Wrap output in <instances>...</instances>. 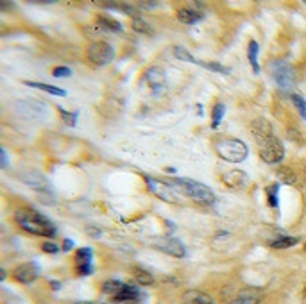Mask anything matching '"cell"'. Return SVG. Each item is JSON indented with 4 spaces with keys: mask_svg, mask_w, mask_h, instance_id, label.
<instances>
[{
    "mask_svg": "<svg viewBox=\"0 0 306 304\" xmlns=\"http://www.w3.org/2000/svg\"><path fill=\"white\" fill-rule=\"evenodd\" d=\"M251 134L260 147V158L267 165H276L285 158V147L281 140L274 134L270 122L265 118H255L251 122Z\"/></svg>",
    "mask_w": 306,
    "mask_h": 304,
    "instance_id": "6da1fadb",
    "label": "cell"
},
{
    "mask_svg": "<svg viewBox=\"0 0 306 304\" xmlns=\"http://www.w3.org/2000/svg\"><path fill=\"white\" fill-rule=\"evenodd\" d=\"M14 218H16V222H18L22 229L31 234H36V236H48V238H52L57 233L56 225L36 210H18L14 213Z\"/></svg>",
    "mask_w": 306,
    "mask_h": 304,
    "instance_id": "7a4b0ae2",
    "label": "cell"
},
{
    "mask_svg": "<svg viewBox=\"0 0 306 304\" xmlns=\"http://www.w3.org/2000/svg\"><path fill=\"white\" fill-rule=\"evenodd\" d=\"M170 186L175 188V192H181L183 195H186L188 199H192L197 204L203 206H210L215 202V193L199 181H192V179H184V177H174L169 182Z\"/></svg>",
    "mask_w": 306,
    "mask_h": 304,
    "instance_id": "3957f363",
    "label": "cell"
},
{
    "mask_svg": "<svg viewBox=\"0 0 306 304\" xmlns=\"http://www.w3.org/2000/svg\"><path fill=\"white\" fill-rule=\"evenodd\" d=\"M217 154L229 163H242L249 156V147L236 138H224L217 141Z\"/></svg>",
    "mask_w": 306,
    "mask_h": 304,
    "instance_id": "277c9868",
    "label": "cell"
},
{
    "mask_svg": "<svg viewBox=\"0 0 306 304\" xmlns=\"http://www.w3.org/2000/svg\"><path fill=\"white\" fill-rule=\"evenodd\" d=\"M268 70H270V74H272V79L276 81V85H278L281 89L290 91V89L296 86V83H297L296 68H294L288 61L274 59L272 63L268 65Z\"/></svg>",
    "mask_w": 306,
    "mask_h": 304,
    "instance_id": "5b68a950",
    "label": "cell"
},
{
    "mask_svg": "<svg viewBox=\"0 0 306 304\" xmlns=\"http://www.w3.org/2000/svg\"><path fill=\"white\" fill-rule=\"evenodd\" d=\"M115 57V50L113 47L109 45V43L106 42H95L89 45L88 48V59L93 63V65H108V63H111Z\"/></svg>",
    "mask_w": 306,
    "mask_h": 304,
    "instance_id": "8992f818",
    "label": "cell"
},
{
    "mask_svg": "<svg viewBox=\"0 0 306 304\" xmlns=\"http://www.w3.org/2000/svg\"><path fill=\"white\" fill-rule=\"evenodd\" d=\"M143 81H145V85L152 89V93H156V95L161 93L167 85L165 72H163V68H160V66H149V68L143 72Z\"/></svg>",
    "mask_w": 306,
    "mask_h": 304,
    "instance_id": "52a82bcc",
    "label": "cell"
},
{
    "mask_svg": "<svg viewBox=\"0 0 306 304\" xmlns=\"http://www.w3.org/2000/svg\"><path fill=\"white\" fill-rule=\"evenodd\" d=\"M13 276L14 279L22 283V285H29V283H33L36 277L40 276V268L36 263L29 261V263H24V265H18V267L13 270Z\"/></svg>",
    "mask_w": 306,
    "mask_h": 304,
    "instance_id": "ba28073f",
    "label": "cell"
},
{
    "mask_svg": "<svg viewBox=\"0 0 306 304\" xmlns=\"http://www.w3.org/2000/svg\"><path fill=\"white\" fill-rule=\"evenodd\" d=\"M156 249H160L161 253L170 254V256H174V258H183L184 256L183 242L177 240V238H172V236L158 240V242H156Z\"/></svg>",
    "mask_w": 306,
    "mask_h": 304,
    "instance_id": "9c48e42d",
    "label": "cell"
},
{
    "mask_svg": "<svg viewBox=\"0 0 306 304\" xmlns=\"http://www.w3.org/2000/svg\"><path fill=\"white\" fill-rule=\"evenodd\" d=\"M145 181L149 184V190H151L154 195L161 197V199H165V201H177L175 199V193L172 192V186H170L169 182H163V181H154L151 179L149 175H145Z\"/></svg>",
    "mask_w": 306,
    "mask_h": 304,
    "instance_id": "30bf717a",
    "label": "cell"
},
{
    "mask_svg": "<svg viewBox=\"0 0 306 304\" xmlns=\"http://www.w3.org/2000/svg\"><path fill=\"white\" fill-rule=\"evenodd\" d=\"M18 177L22 179L25 184L33 186L34 190H38V192H42L45 186H48L47 179L43 177V174L38 172V170H24V172H20Z\"/></svg>",
    "mask_w": 306,
    "mask_h": 304,
    "instance_id": "8fae6325",
    "label": "cell"
},
{
    "mask_svg": "<svg viewBox=\"0 0 306 304\" xmlns=\"http://www.w3.org/2000/svg\"><path fill=\"white\" fill-rule=\"evenodd\" d=\"M263 297L262 288H244L229 304H260Z\"/></svg>",
    "mask_w": 306,
    "mask_h": 304,
    "instance_id": "7c38bea8",
    "label": "cell"
},
{
    "mask_svg": "<svg viewBox=\"0 0 306 304\" xmlns=\"http://www.w3.org/2000/svg\"><path fill=\"white\" fill-rule=\"evenodd\" d=\"M222 182L233 190H240L247 184V174L242 172V170H231V172L222 175Z\"/></svg>",
    "mask_w": 306,
    "mask_h": 304,
    "instance_id": "4fadbf2b",
    "label": "cell"
},
{
    "mask_svg": "<svg viewBox=\"0 0 306 304\" xmlns=\"http://www.w3.org/2000/svg\"><path fill=\"white\" fill-rule=\"evenodd\" d=\"M183 301L184 304H217L212 295L203 290H188L183 294Z\"/></svg>",
    "mask_w": 306,
    "mask_h": 304,
    "instance_id": "5bb4252c",
    "label": "cell"
},
{
    "mask_svg": "<svg viewBox=\"0 0 306 304\" xmlns=\"http://www.w3.org/2000/svg\"><path fill=\"white\" fill-rule=\"evenodd\" d=\"M140 292L134 288V286H129L126 285V288H124L120 294H117L113 297V303H136V301H140Z\"/></svg>",
    "mask_w": 306,
    "mask_h": 304,
    "instance_id": "9a60e30c",
    "label": "cell"
},
{
    "mask_svg": "<svg viewBox=\"0 0 306 304\" xmlns=\"http://www.w3.org/2000/svg\"><path fill=\"white\" fill-rule=\"evenodd\" d=\"M177 20L181 24H186V25H192V24H197L203 20V14L197 13V11L190 9V7H183V9L177 11Z\"/></svg>",
    "mask_w": 306,
    "mask_h": 304,
    "instance_id": "2e32d148",
    "label": "cell"
},
{
    "mask_svg": "<svg viewBox=\"0 0 306 304\" xmlns=\"http://www.w3.org/2000/svg\"><path fill=\"white\" fill-rule=\"evenodd\" d=\"M97 24H99L100 31H104V33H122L124 31L120 22L115 18H109V16H99Z\"/></svg>",
    "mask_w": 306,
    "mask_h": 304,
    "instance_id": "e0dca14e",
    "label": "cell"
},
{
    "mask_svg": "<svg viewBox=\"0 0 306 304\" xmlns=\"http://www.w3.org/2000/svg\"><path fill=\"white\" fill-rule=\"evenodd\" d=\"M24 85H25V86H29V88L43 89V91H47V93H50V95H56V97H66V91H65V89L57 88V86L45 85V83H34V81H25Z\"/></svg>",
    "mask_w": 306,
    "mask_h": 304,
    "instance_id": "ac0fdd59",
    "label": "cell"
},
{
    "mask_svg": "<svg viewBox=\"0 0 306 304\" xmlns=\"http://www.w3.org/2000/svg\"><path fill=\"white\" fill-rule=\"evenodd\" d=\"M16 108H27V111L22 113L25 117H40L43 111V104L34 102V100H20V102L16 104Z\"/></svg>",
    "mask_w": 306,
    "mask_h": 304,
    "instance_id": "d6986e66",
    "label": "cell"
},
{
    "mask_svg": "<svg viewBox=\"0 0 306 304\" xmlns=\"http://www.w3.org/2000/svg\"><path fill=\"white\" fill-rule=\"evenodd\" d=\"M132 276H134V279H136L141 286H151L152 283H154V277H152V274L149 270H145V268L134 267V268H132Z\"/></svg>",
    "mask_w": 306,
    "mask_h": 304,
    "instance_id": "ffe728a7",
    "label": "cell"
},
{
    "mask_svg": "<svg viewBox=\"0 0 306 304\" xmlns=\"http://www.w3.org/2000/svg\"><path fill=\"white\" fill-rule=\"evenodd\" d=\"M258 50H260V45L253 40L249 42V47H247V57H249V63L253 66V72L255 74H260V65H258Z\"/></svg>",
    "mask_w": 306,
    "mask_h": 304,
    "instance_id": "44dd1931",
    "label": "cell"
},
{
    "mask_svg": "<svg viewBox=\"0 0 306 304\" xmlns=\"http://www.w3.org/2000/svg\"><path fill=\"white\" fill-rule=\"evenodd\" d=\"M124 288H126V283H122V281H115V279L106 281V283H104V286H102L104 294L111 295V297H115L117 294H120Z\"/></svg>",
    "mask_w": 306,
    "mask_h": 304,
    "instance_id": "7402d4cb",
    "label": "cell"
},
{
    "mask_svg": "<svg viewBox=\"0 0 306 304\" xmlns=\"http://www.w3.org/2000/svg\"><path fill=\"white\" fill-rule=\"evenodd\" d=\"M224 113H226V106H224L222 102L213 106V111H212V127L213 129H217V127L220 126L222 118H224Z\"/></svg>",
    "mask_w": 306,
    "mask_h": 304,
    "instance_id": "603a6c76",
    "label": "cell"
},
{
    "mask_svg": "<svg viewBox=\"0 0 306 304\" xmlns=\"http://www.w3.org/2000/svg\"><path fill=\"white\" fill-rule=\"evenodd\" d=\"M297 243H299V240L297 238H292V236H281V238H278V240H272V242H270V247L272 249H288V247L297 245Z\"/></svg>",
    "mask_w": 306,
    "mask_h": 304,
    "instance_id": "cb8c5ba5",
    "label": "cell"
},
{
    "mask_svg": "<svg viewBox=\"0 0 306 304\" xmlns=\"http://www.w3.org/2000/svg\"><path fill=\"white\" fill-rule=\"evenodd\" d=\"M91 260H93V251L89 247H83L76 253L77 265H88V263H91Z\"/></svg>",
    "mask_w": 306,
    "mask_h": 304,
    "instance_id": "d4e9b609",
    "label": "cell"
},
{
    "mask_svg": "<svg viewBox=\"0 0 306 304\" xmlns=\"http://www.w3.org/2000/svg\"><path fill=\"white\" fill-rule=\"evenodd\" d=\"M132 31H134V33H140V34H152L151 25L147 24L143 18H138V16L132 18Z\"/></svg>",
    "mask_w": 306,
    "mask_h": 304,
    "instance_id": "484cf974",
    "label": "cell"
},
{
    "mask_svg": "<svg viewBox=\"0 0 306 304\" xmlns=\"http://www.w3.org/2000/svg\"><path fill=\"white\" fill-rule=\"evenodd\" d=\"M278 175L285 184H296L297 182V175L292 169H288V167H283V169L278 170Z\"/></svg>",
    "mask_w": 306,
    "mask_h": 304,
    "instance_id": "4316f807",
    "label": "cell"
},
{
    "mask_svg": "<svg viewBox=\"0 0 306 304\" xmlns=\"http://www.w3.org/2000/svg\"><path fill=\"white\" fill-rule=\"evenodd\" d=\"M174 56L181 61H186V63H193V65L197 63V59H195L184 47H174Z\"/></svg>",
    "mask_w": 306,
    "mask_h": 304,
    "instance_id": "83f0119b",
    "label": "cell"
},
{
    "mask_svg": "<svg viewBox=\"0 0 306 304\" xmlns=\"http://www.w3.org/2000/svg\"><path fill=\"white\" fill-rule=\"evenodd\" d=\"M195 65H201V66H204V68H208V70L219 72V74H229V68L219 65V63H210V61H199L197 59V63H195Z\"/></svg>",
    "mask_w": 306,
    "mask_h": 304,
    "instance_id": "f1b7e54d",
    "label": "cell"
},
{
    "mask_svg": "<svg viewBox=\"0 0 306 304\" xmlns=\"http://www.w3.org/2000/svg\"><path fill=\"white\" fill-rule=\"evenodd\" d=\"M292 102H294V106H296L297 111H299V115H301L303 120H306V100L305 98H303L301 95L294 93L292 95Z\"/></svg>",
    "mask_w": 306,
    "mask_h": 304,
    "instance_id": "f546056e",
    "label": "cell"
},
{
    "mask_svg": "<svg viewBox=\"0 0 306 304\" xmlns=\"http://www.w3.org/2000/svg\"><path fill=\"white\" fill-rule=\"evenodd\" d=\"M278 190H279V184H272V186L267 188V195H268V204L272 208H278Z\"/></svg>",
    "mask_w": 306,
    "mask_h": 304,
    "instance_id": "4dcf8cb0",
    "label": "cell"
},
{
    "mask_svg": "<svg viewBox=\"0 0 306 304\" xmlns=\"http://www.w3.org/2000/svg\"><path fill=\"white\" fill-rule=\"evenodd\" d=\"M59 113H61V117H63V122H65L66 126H76L77 124V113H68L65 111L63 108H59Z\"/></svg>",
    "mask_w": 306,
    "mask_h": 304,
    "instance_id": "1f68e13d",
    "label": "cell"
},
{
    "mask_svg": "<svg viewBox=\"0 0 306 304\" xmlns=\"http://www.w3.org/2000/svg\"><path fill=\"white\" fill-rule=\"evenodd\" d=\"M76 272H77V276H79V277L89 276V274L93 272V268H91V263H88V265H77Z\"/></svg>",
    "mask_w": 306,
    "mask_h": 304,
    "instance_id": "d6a6232c",
    "label": "cell"
},
{
    "mask_svg": "<svg viewBox=\"0 0 306 304\" xmlns=\"http://www.w3.org/2000/svg\"><path fill=\"white\" fill-rule=\"evenodd\" d=\"M52 75L54 77H68V75H72V70L68 68V66H57V68H54V72H52Z\"/></svg>",
    "mask_w": 306,
    "mask_h": 304,
    "instance_id": "836d02e7",
    "label": "cell"
},
{
    "mask_svg": "<svg viewBox=\"0 0 306 304\" xmlns=\"http://www.w3.org/2000/svg\"><path fill=\"white\" fill-rule=\"evenodd\" d=\"M42 251H43V253H48V254H56L57 251H59V247H57L56 243L45 242V243L42 245Z\"/></svg>",
    "mask_w": 306,
    "mask_h": 304,
    "instance_id": "e575fe53",
    "label": "cell"
},
{
    "mask_svg": "<svg viewBox=\"0 0 306 304\" xmlns=\"http://www.w3.org/2000/svg\"><path fill=\"white\" fill-rule=\"evenodd\" d=\"M86 233H88L91 238H100V236H102V231H100L99 227H91V225L86 227Z\"/></svg>",
    "mask_w": 306,
    "mask_h": 304,
    "instance_id": "d590c367",
    "label": "cell"
},
{
    "mask_svg": "<svg viewBox=\"0 0 306 304\" xmlns=\"http://www.w3.org/2000/svg\"><path fill=\"white\" fill-rule=\"evenodd\" d=\"M0 156H2V163H0V167H2V169H7V165H9V158H7V152H5L4 147L0 149Z\"/></svg>",
    "mask_w": 306,
    "mask_h": 304,
    "instance_id": "8d00e7d4",
    "label": "cell"
},
{
    "mask_svg": "<svg viewBox=\"0 0 306 304\" xmlns=\"http://www.w3.org/2000/svg\"><path fill=\"white\" fill-rule=\"evenodd\" d=\"M138 7H145V9H154V7H158V2H140L138 4Z\"/></svg>",
    "mask_w": 306,
    "mask_h": 304,
    "instance_id": "74e56055",
    "label": "cell"
},
{
    "mask_svg": "<svg viewBox=\"0 0 306 304\" xmlns=\"http://www.w3.org/2000/svg\"><path fill=\"white\" fill-rule=\"evenodd\" d=\"M63 245H65V247H63V249H65V251H70V249L74 247V242H72V240H68V238H66Z\"/></svg>",
    "mask_w": 306,
    "mask_h": 304,
    "instance_id": "f35d334b",
    "label": "cell"
},
{
    "mask_svg": "<svg viewBox=\"0 0 306 304\" xmlns=\"http://www.w3.org/2000/svg\"><path fill=\"white\" fill-rule=\"evenodd\" d=\"M72 304H97V303H93V301H76V303Z\"/></svg>",
    "mask_w": 306,
    "mask_h": 304,
    "instance_id": "ab89813d",
    "label": "cell"
},
{
    "mask_svg": "<svg viewBox=\"0 0 306 304\" xmlns=\"http://www.w3.org/2000/svg\"><path fill=\"white\" fill-rule=\"evenodd\" d=\"M305 301H306V292H305Z\"/></svg>",
    "mask_w": 306,
    "mask_h": 304,
    "instance_id": "60d3db41",
    "label": "cell"
},
{
    "mask_svg": "<svg viewBox=\"0 0 306 304\" xmlns=\"http://www.w3.org/2000/svg\"><path fill=\"white\" fill-rule=\"evenodd\" d=\"M305 251H306V243H305Z\"/></svg>",
    "mask_w": 306,
    "mask_h": 304,
    "instance_id": "b9f144b4",
    "label": "cell"
},
{
    "mask_svg": "<svg viewBox=\"0 0 306 304\" xmlns=\"http://www.w3.org/2000/svg\"><path fill=\"white\" fill-rule=\"evenodd\" d=\"M305 174H306V167H305Z\"/></svg>",
    "mask_w": 306,
    "mask_h": 304,
    "instance_id": "7bdbcfd3",
    "label": "cell"
}]
</instances>
